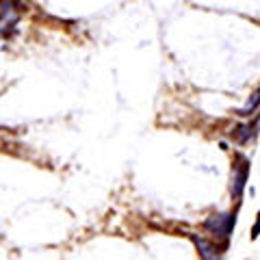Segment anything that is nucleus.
<instances>
[{"label":"nucleus","instance_id":"f257e3e1","mask_svg":"<svg viewBox=\"0 0 260 260\" xmlns=\"http://www.w3.org/2000/svg\"><path fill=\"white\" fill-rule=\"evenodd\" d=\"M247 176H249V162H247V158L239 156L232 167V189L230 191H232L234 200L241 198L243 189H245V182H247Z\"/></svg>","mask_w":260,"mask_h":260},{"label":"nucleus","instance_id":"f03ea898","mask_svg":"<svg viewBox=\"0 0 260 260\" xmlns=\"http://www.w3.org/2000/svg\"><path fill=\"white\" fill-rule=\"evenodd\" d=\"M18 18H20L18 0H0V30L15 26Z\"/></svg>","mask_w":260,"mask_h":260},{"label":"nucleus","instance_id":"7ed1b4c3","mask_svg":"<svg viewBox=\"0 0 260 260\" xmlns=\"http://www.w3.org/2000/svg\"><path fill=\"white\" fill-rule=\"evenodd\" d=\"M232 225H234V215H210L204 223L206 230L219 234V237H228Z\"/></svg>","mask_w":260,"mask_h":260},{"label":"nucleus","instance_id":"20e7f679","mask_svg":"<svg viewBox=\"0 0 260 260\" xmlns=\"http://www.w3.org/2000/svg\"><path fill=\"white\" fill-rule=\"evenodd\" d=\"M191 239L195 243V247H198L202 260H221V251L217 249L215 243H210L206 239H200V237H195V234H191Z\"/></svg>","mask_w":260,"mask_h":260},{"label":"nucleus","instance_id":"39448f33","mask_svg":"<svg viewBox=\"0 0 260 260\" xmlns=\"http://www.w3.org/2000/svg\"><path fill=\"white\" fill-rule=\"evenodd\" d=\"M234 135L239 137V141H241V143H245L249 137H251V133H249V128H247V126H239L237 130H234Z\"/></svg>","mask_w":260,"mask_h":260},{"label":"nucleus","instance_id":"423d86ee","mask_svg":"<svg viewBox=\"0 0 260 260\" xmlns=\"http://www.w3.org/2000/svg\"><path fill=\"white\" fill-rule=\"evenodd\" d=\"M256 104H258V93H254V100H251V102L247 104V109H243L239 115H249V111H251V109H256Z\"/></svg>","mask_w":260,"mask_h":260}]
</instances>
